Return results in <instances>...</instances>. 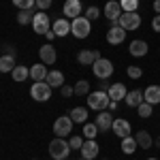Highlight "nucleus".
<instances>
[{
    "label": "nucleus",
    "mask_w": 160,
    "mask_h": 160,
    "mask_svg": "<svg viewBox=\"0 0 160 160\" xmlns=\"http://www.w3.org/2000/svg\"><path fill=\"white\" fill-rule=\"evenodd\" d=\"M90 32H92V26H90V19L88 17L79 15V17L71 19V34L75 38H88Z\"/></svg>",
    "instance_id": "nucleus-1"
},
{
    "label": "nucleus",
    "mask_w": 160,
    "mask_h": 160,
    "mask_svg": "<svg viewBox=\"0 0 160 160\" xmlns=\"http://www.w3.org/2000/svg\"><path fill=\"white\" fill-rule=\"evenodd\" d=\"M68 154H71V145H68V141H64L62 137H56L49 143V156L53 160H66Z\"/></svg>",
    "instance_id": "nucleus-2"
},
{
    "label": "nucleus",
    "mask_w": 160,
    "mask_h": 160,
    "mask_svg": "<svg viewBox=\"0 0 160 160\" xmlns=\"http://www.w3.org/2000/svg\"><path fill=\"white\" fill-rule=\"evenodd\" d=\"M109 94L102 92V90H96V92H90L88 94V109H94V111H105L109 107Z\"/></svg>",
    "instance_id": "nucleus-3"
},
{
    "label": "nucleus",
    "mask_w": 160,
    "mask_h": 160,
    "mask_svg": "<svg viewBox=\"0 0 160 160\" xmlns=\"http://www.w3.org/2000/svg\"><path fill=\"white\" fill-rule=\"evenodd\" d=\"M30 96L37 102H47L51 98V86L47 81H34L30 88Z\"/></svg>",
    "instance_id": "nucleus-4"
},
{
    "label": "nucleus",
    "mask_w": 160,
    "mask_h": 160,
    "mask_svg": "<svg viewBox=\"0 0 160 160\" xmlns=\"http://www.w3.org/2000/svg\"><path fill=\"white\" fill-rule=\"evenodd\" d=\"M92 73H94L96 79H109L113 75V62L107 60V58H100L92 64Z\"/></svg>",
    "instance_id": "nucleus-5"
},
{
    "label": "nucleus",
    "mask_w": 160,
    "mask_h": 160,
    "mask_svg": "<svg viewBox=\"0 0 160 160\" xmlns=\"http://www.w3.org/2000/svg\"><path fill=\"white\" fill-rule=\"evenodd\" d=\"M118 26H122L126 32H132V30H137L139 26H141V15L137 11L132 13H122V17L118 19Z\"/></svg>",
    "instance_id": "nucleus-6"
},
{
    "label": "nucleus",
    "mask_w": 160,
    "mask_h": 160,
    "mask_svg": "<svg viewBox=\"0 0 160 160\" xmlns=\"http://www.w3.org/2000/svg\"><path fill=\"white\" fill-rule=\"evenodd\" d=\"M53 132H56V137H68L71 132H73V120H71V115H62V118H58L56 122H53Z\"/></svg>",
    "instance_id": "nucleus-7"
},
{
    "label": "nucleus",
    "mask_w": 160,
    "mask_h": 160,
    "mask_svg": "<svg viewBox=\"0 0 160 160\" xmlns=\"http://www.w3.org/2000/svg\"><path fill=\"white\" fill-rule=\"evenodd\" d=\"M32 30L37 32V34H45V32H49L51 30V22L49 17H47V13H34V19H32Z\"/></svg>",
    "instance_id": "nucleus-8"
},
{
    "label": "nucleus",
    "mask_w": 160,
    "mask_h": 160,
    "mask_svg": "<svg viewBox=\"0 0 160 160\" xmlns=\"http://www.w3.org/2000/svg\"><path fill=\"white\" fill-rule=\"evenodd\" d=\"M122 7H120V2L118 0H109L107 4H105V9H102V15L109 19V22H113V24H118V19L122 17Z\"/></svg>",
    "instance_id": "nucleus-9"
},
{
    "label": "nucleus",
    "mask_w": 160,
    "mask_h": 160,
    "mask_svg": "<svg viewBox=\"0 0 160 160\" xmlns=\"http://www.w3.org/2000/svg\"><path fill=\"white\" fill-rule=\"evenodd\" d=\"M38 58L47 66V64H53V62L58 60V51H56V47H53L51 43H45V45L38 47Z\"/></svg>",
    "instance_id": "nucleus-10"
},
{
    "label": "nucleus",
    "mask_w": 160,
    "mask_h": 160,
    "mask_svg": "<svg viewBox=\"0 0 160 160\" xmlns=\"http://www.w3.org/2000/svg\"><path fill=\"white\" fill-rule=\"evenodd\" d=\"M62 13L66 19H75L83 13V7H81V0H66L64 7H62Z\"/></svg>",
    "instance_id": "nucleus-11"
},
{
    "label": "nucleus",
    "mask_w": 160,
    "mask_h": 160,
    "mask_svg": "<svg viewBox=\"0 0 160 160\" xmlns=\"http://www.w3.org/2000/svg\"><path fill=\"white\" fill-rule=\"evenodd\" d=\"M96 60H100V51H96V49H81L77 53V62L81 66H92Z\"/></svg>",
    "instance_id": "nucleus-12"
},
{
    "label": "nucleus",
    "mask_w": 160,
    "mask_h": 160,
    "mask_svg": "<svg viewBox=\"0 0 160 160\" xmlns=\"http://www.w3.org/2000/svg\"><path fill=\"white\" fill-rule=\"evenodd\" d=\"M124 38H126V30H124L122 26L113 24L109 28V32H107V41H109V45H120V43H124Z\"/></svg>",
    "instance_id": "nucleus-13"
},
{
    "label": "nucleus",
    "mask_w": 160,
    "mask_h": 160,
    "mask_svg": "<svg viewBox=\"0 0 160 160\" xmlns=\"http://www.w3.org/2000/svg\"><path fill=\"white\" fill-rule=\"evenodd\" d=\"M98 143L94 141V139H88V141H83V145H81V158H86V160H92V158H96L98 156Z\"/></svg>",
    "instance_id": "nucleus-14"
},
{
    "label": "nucleus",
    "mask_w": 160,
    "mask_h": 160,
    "mask_svg": "<svg viewBox=\"0 0 160 160\" xmlns=\"http://www.w3.org/2000/svg\"><path fill=\"white\" fill-rule=\"evenodd\" d=\"M111 130L120 137V139H124V137L130 135V122H128V120H124V118H115L113 124H111Z\"/></svg>",
    "instance_id": "nucleus-15"
},
{
    "label": "nucleus",
    "mask_w": 160,
    "mask_h": 160,
    "mask_svg": "<svg viewBox=\"0 0 160 160\" xmlns=\"http://www.w3.org/2000/svg\"><path fill=\"white\" fill-rule=\"evenodd\" d=\"M113 115H111L109 111H100L98 115H96V120H94V124L98 126V130L100 132H109V128H111V124H113Z\"/></svg>",
    "instance_id": "nucleus-16"
},
{
    "label": "nucleus",
    "mask_w": 160,
    "mask_h": 160,
    "mask_svg": "<svg viewBox=\"0 0 160 160\" xmlns=\"http://www.w3.org/2000/svg\"><path fill=\"white\" fill-rule=\"evenodd\" d=\"M128 51H130V56H135V58H143V56L149 51V45L145 43V41H141V38H135V41L130 43Z\"/></svg>",
    "instance_id": "nucleus-17"
},
{
    "label": "nucleus",
    "mask_w": 160,
    "mask_h": 160,
    "mask_svg": "<svg viewBox=\"0 0 160 160\" xmlns=\"http://www.w3.org/2000/svg\"><path fill=\"white\" fill-rule=\"evenodd\" d=\"M51 30H53L56 37H66V34H71V22H68L66 17H60V19L53 22Z\"/></svg>",
    "instance_id": "nucleus-18"
},
{
    "label": "nucleus",
    "mask_w": 160,
    "mask_h": 160,
    "mask_svg": "<svg viewBox=\"0 0 160 160\" xmlns=\"http://www.w3.org/2000/svg\"><path fill=\"white\" fill-rule=\"evenodd\" d=\"M107 94H109L111 100L120 102V100L126 98V94H128V92H126V86H124V83H113V86H109V92H107Z\"/></svg>",
    "instance_id": "nucleus-19"
},
{
    "label": "nucleus",
    "mask_w": 160,
    "mask_h": 160,
    "mask_svg": "<svg viewBox=\"0 0 160 160\" xmlns=\"http://www.w3.org/2000/svg\"><path fill=\"white\" fill-rule=\"evenodd\" d=\"M143 100L149 105H158L160 102V86H148L143 92Z\"/></svg>",
    "instance_id": "nucleus-20"
},
{
    "label": "nucleus",
    "mask_w": 160,
    "mask_h": 160,
    "mask_svg": "<svg viewBox=\"0 0 160 160\" xmlns=\"http://www.w3.org/2000/svg\"><path fill=\"white\" fill-rule=\"evenodd\" d=\"M47 73H49V71H47V66H45L43 62L30 66V77H32L34 81H45V79H47Z\"/></svg>",
    "instance_id": "nucleus-21"
},
{
    "label": "nucleus",
    "mask_w": 160,
    "mask_h": 160,
    "mask_svg": "<svg viewBox=\"0 0 160 160\" xmlns=\"http://www.w3.org/2000/svg\"><path fill=\"white\" fill-rule=\"evenodd\" d=\"M135 141H137V145L143 148V149H149V148H152V143H154V139L149 137L148 130H139V132L135 135Z\"/></svg>",
    "instance_id": "nucleus-22"
},
{
    "label": "nucleus",
    "mask_w": 160,
    "mask_h": 160,
    "mask_svg": "<svg viewBox=\"0 0 160 160\" xmlns=\"http://www.w3.org/2000/svg\"><path fill=\"white\" fill-rule=\"evenodd\" d=\"M15 66H17L15 64V56H9V53L0 56V73H13Z\"/></svg>",
    "instance_id": "nucleus-23"
},
{
    "label": "nucleus",
    "mask_w": 160,
    "mask_h": 160,
    "mask_svg": "<svg viewBox=\"0 0 160 160\" xmlns=\"http://www.w3.org/2000/svg\"><path fill=\"white\" fill-rule=\"evenodd\" d=\"M124 100H126L128 107H139V105L143 102V92H141V90H130Z\"/></svg>",
    "instance_id": "nucleus-24"
},
{
    "label": "nucleus",
    "mask_w": 160,
    "mask_h": 160,
    "mask_svg": "<svg viewBox=\"0 0 160 160\" xmlns=\"http://www.w3.org/2000/svg\"><path fill=\"white\" fill-rule=\"evenodd\" d=\"M71 120H73V124H86L88 122V107H75L71 111Z\"/></svg>",
    "instance_id": "nucleus-25"
},
{
    "label": "nucleus",
    "mask_w": 160,
    "mask_h": 160,
    "mask_svg": "<svg viewBox=\"0 0 160 160\" xmlns=\"http://www.w3.org/2000/svg\"><path fill=\"white\" fill-rule=\"evenodd\" d=\"M45 81H47L51 88H62V86H64V75H62L60 71H49Z\"/></svg>",
    "instance_id": "nucleus-26"
},
{
    "label": "nucleus",
    "mask_w": 160,
    "mask_h": 160,
    "mask_svg": "<svg viewBox=\"0 0 160 160\" xmlns=\"http://www.w3.org/2000/svg\"><path fill=\"white\" fill-rule=\"evenodd\" d=\"M11 77H13V81H26V79L30 77V68H26L24 64H17V66L13 68Z\"/></svg>",
    "instance_id": "nucleus-27"
},
{
    "label": "nucleus",
    "mask_w": 160,
    "mask_h": 160,
    "mask_svg": "<svg viewBox=\"0 0 160 160\" xmlns=\"http://www.w3.org/2000/svg\"><path fill=\"white\" fill-rule=\"evenodd\" d=\"M32 19H34V9H24V11L17 13V24L19 26L32 24Z\"/></svg>",
    "instance_id": "nucleus-28"
},
{
    "label": "nucleus",
    "mask_w": 160,
    "mask_h": 160,
    "mask_svg": "<svg viewBox=\"0 0 160 160\" xmlns=\"http://www.w3.org/2000/svg\"><path fill=\"white\" fill-rule=\"evenodd\" d=\"M137 148H139V145H137V141H135V137H124L122 139V152L124 154H128V156H130V154H135L137 152Z\"/></svg>",
    "instance_id": "nucleus-29"
},
{
    "label": "nucleus",
    "mask_w": 160,
    "mask_h": 160,
    "mask_svg": "<svg viewBox=\"0 0 160 160\" xmlns=\"http://www.w3.org/2000/svg\"><path fill=\"white\" fill-rule=\"evenodd\" d=\"M73 92H75V96H88V94H90V81H86V79H79V81L75 83Z\"/></svg>",
    "instance_id": "nucleus-30"
},
{
    "label": "nucleus",
    "mask_w": 160,
    "mask_h": 160,
    "mask_svg": "<svg viewBox=\"0 0 160 160\" xmlns=\"http://www.w3.org/2000/svg\"><path fill=\"white\" fill-rule=\"evenodd\" d=\"M98 132H100V130H98L96 124H90V122L83 124V137H86V139H96Z\"/></svg>",
    "instance_id": "nucleus-31"
},
{
    "label": "nucleus",
    "mask_w": 160,
    "mask_h": 160,
    "mask_svg": "<svg viewBox=\"0 0 160 160\" xmlns=\"http://www.w3.org/2000/svg\"><path fill=\"white\" fill-rule=\"evenodd\" d=\"M120 7L124 13H132L139 9V0H120Z\"/></svg>",
    "instance_id": "nucleus-32"
},
{
    "label": "nucleus",
    "mask_w": 160,
    "mask_h": 160,
    "mask_svg": "<svg viewBox=\"0 0 160 160\" xmlns=\"http://www.w3.org/2000/svg\"><path fill=\"white\" fill-rule=\"evenodd\" d=\"M137 111H139V118H149L152 115V111H154V105H149V102H141L139 107H137Z\"/></svg>",
    "instance_id": "nucleus-33"
},
{
    "label": "nucleus",
    "mask_w": 160,
    "mask_h": 160,
    "mask_svg": "<svg viewBox=\"0 0 160 160\" xmlns=\"http://www.w3.org/2000/svg\"><path fill=\"white\" fill-rule=\"evenodd\" d=\"M13 4L19 11H24V9H34L37 7V0H13Z\"/></svg>",
    "instance_id": "nucleus-34"
},
{
    "label": "nucleus",
    "mask_w": 160,
    "mask_h": 160,
    "mask_svg": "<svg viewBox=\"0 0 160 160\" xmlns=\"http://www.w3.org/2000/svg\"><path fill=\"white\" fill-rule=\"evenodd\" d=\"M100 13H102V11H100L98 7H88V9H86V15H83V17H88L90 22H94V19H98V17H100Z\"/></svg>",
    "instance_id": "nucleus-35"
},
{
    "label": "nucleus",
    "mask_w": 160,
    "mask_h": 160,
    "mask_svg": "<svg viewBox=\"0 0 160 160\" xmlns=\"http://www.w3.org/2000/svg\"><path fill=\"white\" fill-rule=\"evenodd\" d=\"M126 75H128L130 79H141V77H143V71H141L139 66L132 64V66H128V68H126Z\"/></svg>",
    "instance_id": "nucleus-36"
},
{
    "label": "nucleus",
    "mask_w": 160,
    "mask_h": 160,
    "mask_svg": "<svg viewBox=\"0 0 160 160\" xmlns=\"http://www.w3.org/2000/svg\"><path fill=\"white\" fill-rule=\"evenodd\" d=\"M68 145H71V149H81V145H83V139L81 137H71V141H68Z\"/></svg>",
    "instance_id": "nucleus-37"
},
{
    "label": "nucleus",
    "mask_w": 160,
    "mask_h": 160,
    "mask_svg": "<svg viewBox=\"0 0 160 160\" xmlns=\"http://www.w3.org/2000/svg\"><path fill=\"white\" fill-rule=\"evenodd\" d=\"M51 2H53V0H37V9L38 11H47L51 7Z\"/></svg>",
    "instance_id": "nucleus-38"
},
{
    "label": "nucleus",
    "mask_w": 160,
    "mask_h": 160,
    "mask_svg": "<svg viewBox=\"0 0 160 160\" xmlns=\"http://www.w3.org/2000/svg\"><path fill=\"white\" fill-rule=\"evenodd\" d=\"M60 94H62V96H73L75 92H73V88H71V86H62L60 88Z\"/></svg>",
    "instance_id": "nucleus-39"
},
{
    "label": "nucleus",
    "mask_w": 160,
    "mask_h": 160,
    "mask_svg": "<svg viewBox=\"0 0 160 160\" xmlns=\"http://www.w3.org/2000/svg\"><path fill=\"white\" fill-rule=\"evenodd\" d=\"M152 30H154V32H160V15H156V17L152 19Z\"/></svg>",
    "instance_id": "nucleus-40"
},
{
    "label": "nucleus",
    "mask_w": 160,
    "mask_h": 160,
    "mask_svg": "<svg viewBox=\"0 0 160 160\" xmlns=\"http://www.w3.org/2000/svg\"><path fill=\"white\" fill-rule=\"evenodd\" d=\"M98 90H102V92H109V86H107V81H100V88Z\"/></svg>",
    "instance_id": "nucleus-41"
},
{
    "label": "nucleus",
    "mask_w": 160,
    "mask_h": 160,
    "mask_svg": "<svg viewBox=\"0 0 160 160\" xmlns=\"http://www.w3.org/2000/svg\"><path fill=\"white\" fill-rule=\"evenodd\" d=\"M4 51H7V53H9V56H15V49H13L11 45H7V47H4Z\"/></svg>",
    "instance_id": "nucleus-42"
},
{
    "label": "nucleus",
    "mask_w": 160,
    "mask_h": 160,
    "mask_svg": "<svg viewBox=\"0 0 160 160\" xmlns=\"http://www.w3.org/2000/svg\"><path fill=\"white\" fill-rule=\"evenodd\" d=\"M45 37L49 38V41H53V38H56V34H53V30H49V32H45Z\"/></svg>",
    "instance_id": "nucleus-43"
},
{
    "label": "nucleus",
    "mask_w": 160,
    "mask_h": 160,
    "mask_svg": "<svg viewBox=\"0 0 160 160\" xmlns=\"http://www.w3.org/2000/svg\"><path fill=\"white\" fill-rule=\"evenodd\" d=\"M154 11L160 15V0H156V2H154Z\"/></svg>",
    "instance_id": "nucleus-44"
},
{
    "label": "nucleus",
    "mask_w": 160,
    "mask_h": 160,
    "mask_svg": "<svg viewBox=\"0 0 160 160\" xmlns=\"http://www.w3.org/2000/svg\"><path fill=\"white\" fill-rule=\"evenodd\" d=\"M109 109H111V111L118 109V102H115V100H111V102H109Z\"/></svg>",
    "instance_id": "nucleus-45"
},
{
    "label": "nucleus",
    "mask_w": 160,
    "mask_h": 160,
    "mask_svg": "<svg viewBox=\"0 0 160 160\" xmlns=\"http://www.w3.org/2000/svg\"><path fill=\"white\" fill-rule=\"evenodd\" d=\"M154 143H156V145H158V148H160V135L156 137V141H154Z\"/></svg>",
    "instance_id": "nucleus-46"
},
{
    "label": "nucleus",
    "mask_w": 160,
    "mask_h": 160,
    "mask_svg": "<svg viewBox=\"0 0 160 160\" xmlns=\"http://www.w3.org/2000/svg\"><path fill=\"white\" fill-rule=\"evenodd\" d=\"M148 160H156V158H148Z\"/></svg>",
    "instance_id": "nucleus-47"
},
{
    "label": "nucleus",
    "mask_w": 160,
    "mask_h": 160,
    "mask_svg": "<svg viewBox=\"0 0 160 160\" xmlns=\"http://www.w3.org/2000/svg\"><path fill=\"white\" fill-rule=\"evenodd\" d=\"M79 160H86V158H79Z\"/></svg>",
    "instance_id": "nucleus-48"
}]
</instances>
